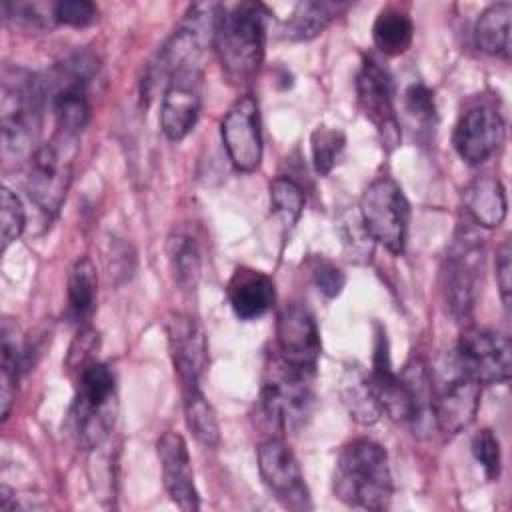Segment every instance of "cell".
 Segmentation results:
<instances>
[{
    "label": "cell",
    "mask_w": 512,
    "mask_h": 512,
    "mask_svg": "<svg viewBox=\"0 0 512 512\" xmlns=\"http://www.w3.org/2000/svg\"><path fill=\"white\" fill-rule=\"evenodd\" d=\"M98 72V60L88 50H76L60 60L44 78L46 100L54 112L60 134H80L92 114L90 84Z\"/></svg>",
    "instance_id": "cell-4"
},
{
    "label": "cell",
    "mask_w": 512,
    "mask_h": 512,
    "mask_svg": "<svg viewBox=\"0 0 512 512\" xmlns=\"http://www.w3.org/2000/svg\"><path fill=\"white\" fill-rule=\"evenodd\" d=\"M404 104L406 110L420 122H432L436 118V102L434 94L428 86L416 82L410 84L404 92Z\"/></svg>",
    "instance_id": "cell-39"
},
{
    "label": "cell",
    "mask_w": 512,
    "mask_h": 512,
    "mask_svg": "<svg viewBox=\"0 0 512 512\" xmlns=\"http://www.w3.org/2000/svg\"><path fill=\"white\" fill-rule=\"evenodd\" d=\"M166 254H168V264H170L176 286L184 292L194 290L198 286L200 270H202L200 250L196 240L188 234L176 232L166 242Z\"/></svg>",
    "instance_id": "cell-27"
},
{
    "label": "cell",
    "mask_w": 512,
    "mask_h": 512,
    "mask_svg": "<svg viewBox=\"0 0 512 512\" xmlns=\"http://www.w3.org/2000/svg\"><path fill=\"white\" fill-rule=\"evenodd\" d=\"M258 470L274 498L290 510H310V494L292 450L282 438H266L258 446Z\"/></svg>",
    "instance_id": "cell-11"
},
{
    "label": "cell",
    "mask_w": 512,
    "mask_h": 512,
    "mask_svg": "<svg viewBox=\"0 0 512 512\" xmlns=\"http://www.w3.org/2000/svg\"><path fill=\"white\" fill-rule=\"evenodd\" d=\"M472 454L482 466L488 480H496L500 476V442L492 430L484 428L476 432V436L472 438Z\"/></svg>",
    "instance_id": "cell-36"
},
{
    "label": "cell",
    "mask_w": 512,
    "mask_h": 512,
    "mask_svg": "<svg viewBox=\"0 0 512 512\" xmlns=\"http://www.w3.org/2000/svg\"><path fill=\"white\" fill-rule=\"evenodd\" d=\"M276 342L280 362L286 366L314 374L320 358V332L312 312L302 304H288L280 310L276 322Z\"/></svg>",
    "instance_id": "cell-13"
},
{
    "label": "cell",
    "mask_w": 512,
    "mask_h": 512,
    "mask_svg": "<svg viewBox=\"0 0 512 512\" xmlns=\"http://www.w3.org/2000/svg\"><path fill=\"white\" fill-rule=\"evenodd\" d=\"M340 232H342V244L346 248V254L354 262H370L374 240L368 234L360 212H348L340 220Z\"/></svg>",
    "instance_id": "cell-33"
},
{
    "label": "cell",
    "mask_w": 512,
    "mask_h": 512,
    "mask_svg": "<svg viewBox=\"0 0 512 512\" xmlns=\"http://www.w3.org/2000/svg\"><path fill=\"white\" fill-rule=\"evenodd\" d=\"M26 350L22 346V338L18 334L16 322L12 318L2 320V374H0V416L2 420L8 418L14 396L16 384L20 378V370L24 366Z\"/></svg>",
    "instance_id": "cell-22"
},
{
    "label": "cell",
    "mask_w": 512,
    "mask_h": 512,
    "mask_svg": "<svg viewBox=\"0 0 512 512\" xmlns=\"http://www.w3.org/2000/svg\"><path fill=\"white\" fill-rule=\"evenodd\" d=\"M310 144H312V162L314 168L320 176H326L332 172V168L336 166L344 144H346V136L342 130L338 128H328V126H318L312 136H310Z\"/></svg>",
    "instance_id": "cell-32"
},
{
    "label": "cell",
    "mask_w": 512,
    "mask_h": 512,
    "mask_svg": "<svg viewBox=\"0 0 512 512\" xmlns=\"http://www.w3.org/2000/svg\"><path fill=\"white\" fill-rule=\"evenodd\" d=\"M340 394L348 414L358 424H374L382 416L370 376L362 368L350 366L344 370V376L340 382Z\"/></svg>",
    "instance_id": "cell-23"
},
{
    "label": "cell",
    "mask_w": 512,
    "mask_h": 512,
    "mask_svg": "<svg viewBox=\"0 0 512 512\" xmlns=\"http://www.w3.org/2000/svg\"><path fill=\"white\" fill-rule=\"evenodd\" d=\"M168 348L180 384H198L208 366V340L202 324L182 312H172L166 320Z\"/></svg>",
    "instance_id": "cell-16"
},
{
    "label": "cell",
    "mask_w": 512,
    "mask_h": 512,
    "mask_svg": "<svg viewBox=\"0 0 512 512\" xmlns=\"http://www.w3.org/2000/svg\"><path fill=\"white\" fill-rule=\"evenodd\" d=\"M228 302L240 320L264 316L276 300V288L268 274L254 268H236L228 282Z\"/></svg>",
    "instance_id": "cell-19"
},
{
    "label": "cell",
    "mask_w": 512,
    "mask_h": 512,
    "mask_svg": "<svg viewBox=\"0 0 512 512\" xmlns=\"http://www.w3.org/2000/svg\"><path fill=\"white\" fill-rule=\"evenodd\" d=\"M464 206L470 218L484 226V228H496L504 222L508 202L504 186L494 176H476L466 188H464Z\"/></svg>",
    "instance_id": "cell-20"
},
{
    "label": "cell",
    "mask_w": 512,
    "mask_h": 512,
    "mask_svg": "<svg viewBox=\"0 0 512 512\" xmlns=\"http://www.w3.org/2000/svg\"><path fill=\"white\" fill-rule=\"evenodd\" d=\"M114 416H116L114 402L106 406H92L74 398L70 420H72V432H74L76 444L82 450H92L100 446L114 426Z\"/></svg>",
    "instance_id": "cell-24"
},
{
    "label": "cell",
    "mask_w": 512,
    "mask_h": 512,
    "mask_svg": "<svg viewBox=\"0 0 512 512\" xmlns=\"http://www.w3.org/2000/svg\"><path fill=\"white\" fill-rule=\"evenodd\" d=\"M114 390H116L114 372L106 364L94 360L80 370L76 400L92 406H106L114 402Z\"/></svg>",
    "instance_id": "cell-30"
},
{
    "label": "cell",
    "mask_w": 512,
    "mask_h": 512,
    "mask_svg": "<svg viewBox=\"0 0 512 512\" xmlns=\"http://www.w3.org/2000/svg\"><path fill=\"white\" fill-rule=\"evenodd\" d=\"M480 406V384L458 364L456 356L436 366L430 376V408L444 434H458L468 428Z\"/></svg>",
    "instance_id": "cell-6"
},
{
    "label": "cell",
    "mask_w": 512,
    "mask_h": 512,
    "mask_svg": "<svg viewBox=\"0 0 512 512\" xmlns=\"http://www.w3.org/2000/svg\"><path fill=\"white\" fill-rule=\"evenodd\" d=\"M356 92L360 110L376 126L382 146L396 148L400 144V124L394 110V82L386 66L376 58H364L356 76Z\"/></svg>",
    "instance_id": "cell-10"
},
{
    "label": "cell",
    "mask_w": 512,
    "mask_h": 512,
    "mask_svg": "<svg viewBox=\"0 0 512 512\" xmlns=\"http://www.w3.org/2000/svg\"><path fill=\"white\" fill-rule=\"evenodd\" d=\"M182 396H184V416L190 432L194 438L206 446L214 448L220 442V426L216 420V414L204 394L200 392L198 384H188L182 386Z\"/></svg>",
    "instance_id": "cell-28"
},
{
    "label": "cell",
    "mask_w": 512,
    "mask_h": 512,
    "mask_svg": "<svg viewBox=\"0 0 512 512\" xmlns=\"http://www.w3.org/2000/svg\"><path fill=\"white\" fill-rule=\"evenodd\" d=\"M46 102L44 80L28 70H4L0 98L2 154L6 160H26L40 146L42 110Z\"/></svg>",
    "instance_id": "cell-2"
},
{
    "label": "cell",
    "mask_w": 512,
    "mask_h": 512,
    "mask_svg": "<svg viewBox=\"0 0 512 512\" xmlns=\"http://www.w3.org/2000/svg\"><path fill=\"white\" fill-rule=\"evenodd\" d=\"M220 134L230 162L240 172H254L262 160V130L258 102L252 94L240 96L224 114Z\"/></svg>",
    "instance_id": "cell-12"
},
{
    "label": "cell",
    "mask_w": 512,
    "mask_h": 512,
    "mask_svg": "<svg viewBox=\"0 0 512 512\" xmlns=\"http://www.w3.org/2000/svg\"><path fill=\"white\" fill-rule=\"evenodd\" d=\"M312 376L280 362L266 380L256 402V424L268 432V438H284L308 422L314 410Z\"/></svg>",
    "instance_id": "cell-5"
},
{
    "label": "cell",
    "mask_w": 512,
    "mask_h": 512,
    "mask_svg": "<svg viewBox=\"0 0 512 512\" xmlns=\"http://www.w3.org/2000/svg\"><path fill=\"white\" fill-rule=\"evenodd\" d=\"M6 20L32 28H50L56 24L54 20V4H38V2H4L2 4Z\"/></svg>",
    "instance_id": "cell-35"
},
{
    "label": "cell",
    "mask_w": 512,
    "mask_h": 512,
    "mask_svg": "<svg viewBox=\"0 0 512 512\" xmlns=\"http://www.w3.org/2000/svg\"><path fill=\"white\" fill-rule=\"evenodd\" d=\"M510 2L490 4L476 20L474 36L482 52L498 58L510 56Z\"/></svg>",
    "instance_id": "cell-25"
},
{
    "label": "cell",
    "mask_w": 512,
    "mask_h": 512,
    "mask_svg": "<svg viewBox=\"0 0 512 512\" xmlns=\"http://www.w3.org/2000/svg\"><path fill=\"white\" fill-rule=\"evenodd\" d=\"M200 78H176L164 88L160 104V128L168 140H182L198 122L200 114Z\"/></svg>",
    "instance_id": "cell-18"
},
{
    "label": "cell",
    "mask_w": 512,
    "mask_h": 512,
    "mask_svg": "<svg viewBox=\"0 0 512 512\" xmlns=\"http://www.w3.org/2000/svg\"><path fill=\"white\" fill-rule=\"evenodd\" d=\"M72 136L60 134L40 144L26 162V190L32 202L46 214H56L72 182Z\"/></svg>",
    "instance_id": "cell-7"
},
{
    "label": "cell",
    "mask_w": 512,
    "mask_h": 512,
    "mask_svg": "<svg viewBox=\"0 0 512 512\" xmlns=\"http://www.w3.org/2000/svg\"><path fill=\"white\" fill-rule=\"evenodd\" d=\"M334 494L348 506L384 510L392 498V472L386 450L368 440L348 442L336 462Z\"/></svg>",
    "instance_id": "cell-3"
},
{
    "label": "cell",
    "mask_w": 512,
    "mask_h": 512,
    "mask_svg": "<svg viewBox=\"0 0 512 512\" xmlns=\"http://www.w3.org/2000/svg\"><path fill=\"white\" fill-rule=\"evenodd\" d=\"M54 20L56 24L84 28L98 20V6L90 0H60L54 2Z\"/></svg>",
    "instance_id": "cell-37"
},
{
    "label": "cell",
    "mask_w": 512,
    "mask_h": 512,
    "mask_svg": "<svg viewBox=\"0 0 512 512\" xmlns=\"http://www.w3.org/2000/svg\"><path fill=\"white\" fill-rule=\"evenodd\" d=\"M358 212L374 242H380L392 254L404 252L410 204L402 188L392 178L374 180L364 190Z\"/></svg>",
    "instance_id": "cell-8"
},
{
    "label": "cell",
    "mask_w": 512,
    "mask_h": 512,
    "mask_svg": "<svg viewBox=\"0 0 512 512\" xmlns=\"http://www.w3.org/2000/svg\"><path fill=\"white\" fill-rule=\"evenodd\" d=\"M480 248L478 242H470L464 234L462 240L454 244V248L448 252L442 274H440V286H442V298L446 312L456 320L464 322L470 318L474 310L476 300V272H478V260H480Z\"/></svg>",
    "instance_id": "cell-14"
},
{
    "label": "cell",
    "mask_w": 512,
    "mask_h": 512,
    "mask_svg": "<svg viewBox=\"0 0 512 512\" xmlns=\"http://www.w3.org/2000/svg\"><path fill=\"white\" fill-rule=\"evenodd\" d=\"M270 18V10L260 2H240L224 8L212 44L230 82L246 84L260 70Z\"/></svg>",
    "instance_id": "cell-1"
},
{
    "label": "cell",
    "mask_w": 512,
    "mask_h": 512,
    "mask_svg": "<svg viewBox=\"0 0 512 512\" xmlns=\"http://www.w3.org/2000/svg\"><path fill=\"white\" fill-rule=\"evenodd\" d=\"M98 292V276L90 258H80L68 274V304L76 318H84L94 310Z\"/></svg>",
    "instance_id": "cell-29"
},
{
    "label": "cell",
    "mask_w": 512,
    "mask_h": 512,
    "mask_svg": "<svg viewBox=\"0 0 512 512\" xmlns=\"http://www.w3.org/2000/svg\"><path fill=\"white\" fill-rule=\"evenodd\" d=\"M454 356L460 368L480 386L502 384L510 378L512 346L500 332L478 326L464 328Z\"/></svg>",
    "instance_id": "cell-9"
},
{
    "label": "cell",
    "mask_w": 512,
    "mask_h": 512,
    "mask_svg": "<svg viewBox=\"0 0 512 512\" xmlns=\"http://www.w3.org/2000/svg\"><path fill=\"white\" fill-rule=\"evenodd\" d=\"M0 224H2V250H6L14 240L20 238L26 224L24 206L20 198L8 188H2L0 192Z\"/></svg>",
    "instance_id": "cell-34"
},
{
    "label": "cell",
    "mask_w": 512,
    "mask_h": 512,
    "mask_svg": "<svg viewBox=\"0 0 512 512\" xmlns=\"http://www.w3.org/2000/svg\"><path fill=\"white\" fill-rule=\"evenodd\" d=\"M156 452L162 466L164 488L170 500L186 512L200 508V496L194 484V472L184 438L178 432H164L156 442Z\"/></svg>",
    "instance_id": "cell-17"
},
{
    "label": "cell",
    "mask_w": 512,
    "mask_h": 512,
    "mask_svg": "<svg viewBox=\"0 0 512 512\" xmlns=\"http://www.w3.org/2000/svg\"><path fill=\"white\" fill-rule=\"evenodd\" d=\"M100 346V338H98V332L92 330V328H82L76 338L72 340V346H70V354H68V368H84L88 366L90 362H94V352L98 350Z\"/></svg>",
    "instance_id": "cell-40"
},
{
    "label": "cell",
    "mask_w": 512,
    "mask_h": 512,
    "mask_svg": "<svg viewBox=\"0 0 512 512\" xmlns=\"http://www.w3.org/2000/svg\"><path fill=\"white\" fill-rule=\"evenodd\" d=\"M414 36L412 18L396 8H384L372 24V40L376 48L388 56L404 54Z\"/></svg>",
    "instance_id": "cell-26"
},
{
    "label": "cell",
    "mask_w": 512,
    "mask_h": 512,
    "mask_svg": "<svg viewBox=\"0 0 512 512\" xmlns=\"http://www.w3.org/2000/svg\"><path fill=\"white\" fill-rule=\"evenodd\" d=\"M310 274H312V280H314L316 288L326 298H336L342 292L344 284H346L344 272L326 258H312Z\"/></svg>",
    "instance_id": "cell-38"
},
{
    "label": "cell",
    "mask_w": 512,
    "mask_h": 512,
    "mask_svg": "<svg viewBox=\"0 0 512 512\" xmlns=\"http://www.w3.org/2000/svg\"><path fill=\"white\" fill-rule=\"evenodd\" d=\"M502 140L504 122L492 106H474L466 110L452 134L454 150L470 166L486 162L500 148Z\"/></svg>",
    "instance_id": "cell-15"
},
{
    "label": "cell",
    "mask_w": 512,
    "mask_h": 512,
    "mask_svg": "<svg viewBox=\"0 0 512 512\" xmlns=\"http://www.w3.org/2000/svg\"><path fill=\"white\" fill-rule=\"evenodd\" d=\"M512 250H510V242L506 240L498 252H496V284L500 288V298L506 310H510V292H512Z\"/></svg>",
    "instance_id": "cell-41"
},
{
    "label": "cell",
    "mask_w": 512,
    "mask_h": 512,
    "mask_svg": "<svg viewBox=\"0 0 512 512\" xmlns=\"http://www.w3.org/2000/svg\"><path fill=\"white\" fill-rule=\"evenodd\" d=\"M270 202L284 226H294L304 210V192L298 182L288 176H278L270 182Z\"/></svg>",
    "instance_id": "cell-31"
},
{
    "label": "cell",
    "mask_w": 512,
    "mask_h": 512,
    "mask_svg": "<svg viewBox=\"0 0 512 512\" xmlns=\"http://www.w3.org/2000/svg\"><path fill=\"white\" fill-rule=\"evenodd\" d=\"M350 8L346 2L304 0L298 2L282 26V36L292 42H302L318 36L332 20Z\"/></svg>",
    "instance_id": "cell-21"
}]
</instances>
